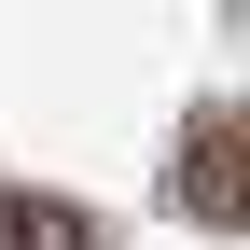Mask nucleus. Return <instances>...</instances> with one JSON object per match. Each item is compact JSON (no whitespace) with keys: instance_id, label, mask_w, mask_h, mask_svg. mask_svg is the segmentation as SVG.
<instances>
[{"instance_id":"f257e3e1","label":"nucleus","mask_w":250,"mask_h":250,"mask_svg":"<svg viewBox=\"0 0 250 250\" xmlns=\"http://www.w3.org/2000/svg\"><path fill=\"white\" fill-rule=\"evenodd\" d=\"M167 208H181V223H208V236H250V98H223V111L181 125V153H167Z\"/></svg>"},{"instance_id":"f03ea898","label":"nucleus","mask_w":250,"mask_h":250,"mask_svg":"<svg viewBox=\"0 0 250 250\" xmlns=\"http://www.w3.org/2000/svg\"><path fill=\"white\" fill-rule=\"evenodd\" d=\"M0 250H98V223L56 181H0Z\"/></svg>"}]
</instances>
